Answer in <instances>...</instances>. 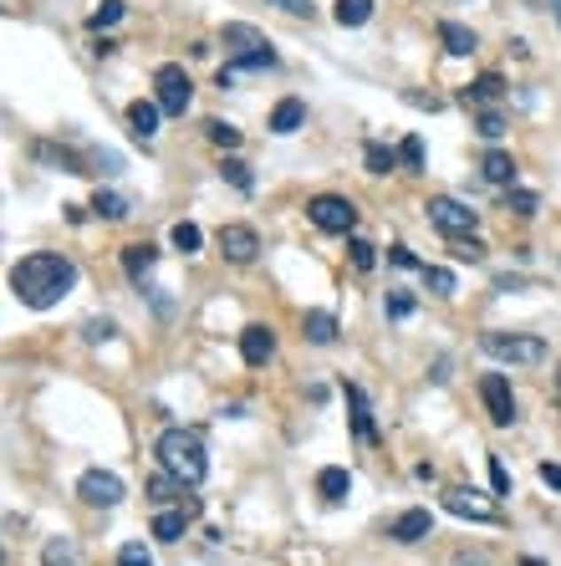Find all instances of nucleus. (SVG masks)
<instances>
[{"mask_svg": "<svg viewBox=\"0 0 561 566\" xmlns=\"http://www.w3.org/2000/svg\"><path fill=\"white\" fill-rule=\"evenodd\" d=\"M72 286H77V265L66 255H51V250H36V255L11 265V291L31 311H51L57 302L72 296Z\"/></svg>", "mask_w": 561, "mask_h": 566, "instance_id": "1", "label": "nucleus"}, {"mask_svg": "<svg viewBox=\"0 0 561 566\" xmlns=\"http://www.w3.org/2000/svg\"><path fill=\"white\" fill-rule=\"evenodd\" d=\"M153 454H159V465H164L174 480H184V485H199V480L209 475L205 439H199L194 428H164L159 444H153Z\"/></svg>", "mask_w": 561, "mask_h": 566, "instance_id": "2", "label": "nucleus"}, {"mask_svg": "<svg viewBox=\"0 0 561 566\" xmlns=\"http://www.w3.org/2000/svg\"><path fill=\"white\" fill-rule=\"evenodd\" d=\"M479 352L495 358V363H510V367H541L551 358V347L541 342V337H520V332H485Z\"/></svg>", "mask_w": 561, "mask_h": 566, "instance_id": "3", "label": "nucleus"}, {"mask_svg": "<svg viewBox=\"0 0 561 566\" xmlns=\"http://www.w3.org/2000/svg\"><path fill=\"white\" fill-rule=\"evenodd\" d=\"M153 102L164 107L168 118H184L189 102H194V82H189V72L179 67V61H164L159 72H153Z\"/></svg>", "mask_w": 561, "mask_h": 566, "instance_id": "4", "label": "nucleus"}, {"mask_svg": "<svg viewBox=\"0 0 561 566\" xmlns=\"http://www.w3.org/2000/svg\"><path fill=\"white\" fill-rule=\"evenodd\" d=\"M307 220H312L316 230H327V235H353L357 204L342 200V194H316V200L307 204Z\"/></svg>", "mask_w": 561, "mask_h": 566, "instance_id": "5", "label": "nucleus"}, {"mask_svg": "<svg viewBox=\"0 0 561 566\" xmlns=\"http://www.w3.org/2000/svg\"><path fill=\"white\" fill-rule=\"evenodd\" d=\"M479 398H485V413H490L495 428L516 424V393H510V378H505V373H485V378H479Z\"/></svg>", "mask_w": 561, "mask_h": 566, "instance_id": "6", "label": "nucleus"}, {"mask_svg": "<svg viewBox=\"0 0 561 566\" xmlns=\"http://www.w3.org/2000/svg\"><path fill=\"white\" fill-rule=\"evenodd\" d=\"M424 215H429V224H439L444 235H475V220H479V209L449 200V194L429 200V204H424Z\"/></svg>", "mask_w": 561, "mask_h": 566, "instance_id": "7", "label": "nucleus"}, {"mask_svg": "<svg viewBox=\"0 0 561 566\" xmlns=\"http://www.w3.org/2000/svg\"><path fill=\"white\" fill-rule=\"evenodd\" d=\"M77 495H82L87 506H97V510H113V506H123V480L113 475V469H87L82 480H77Z\"/></svg>", "mask_w": 561, "mask_h": 566, "instance_id": "8", "label": "nucleus"}, {"mask_svg": "<svg viewBox=\"0 0 561 566\" xmlns=\"http://www.w3.org/2000/svg\"><path fill=\"white\" fill-rule=\"evenodd\" d=\"M255 250H261V235H255L250 224H220V255H225V261L250 265Z\"/></svg>", "mask_w": 561, "mask_h": 566, "instance_id": "9", "label": "nucleus"}, {"mask_svg": "<svg viewBox=\"0 0 561 566\" xmlns=\"http://www.w3.org/2000/svg\"><path fill=\"white\" fill-rule=\"evenodd\" d=\"M444 510H449V515H470V521H479V526H495L500 521V510L485 506V500H475V490H464V485L444 490Z\"/></svg>", "mask_w": 561, "mask_h": 566, "instance_id": "10", "label": "nucleus"}, {"mask_svg": "<svg viewBox=\"0 0 561 566\" xmlns=\"http://www.w3.org/2000/svg\"><path fill=\"white\" fill-rule=\"evenodd\" d=\"M240 358H245L250 367H266L270 358H276V332H270L266 322H250L245 332H240Z\"/></svg>", "mask_w": 561, "mask_h": 566, "instance_id": "11", "label": "nucleus"}, {"mask_svg": "<svg viewBox=\"0 0 561 566\" xmlns=\"http://www.w3.org/2000/svg\"><path fill=\"white\" fill-rule=\"evenodd\" d=\"M388 536H393L398 546H418L424 536H434V515H429V510H418V506L403 510L393 526H388Z\"/></svg>", "mask_w": 561, "mask_h": 566, "instance_id": "12", "label": "nucleus"}, {"mask_svg": "<svg viewBox=\"0 0 561 566\" xmlns=\"http://www.w3.org/2000/svg\"><path fill=\"white\" fill-rule=\"evenodd\" d=\"M505 98V77L500 72H485V77H475L470 87H459V102L464 107H490V102Z\"/></svg>", "mask_w": 561, "mask_h": 566, "instance_id": "13", "label": "nucleus"}, {"mask_svg": "<svg viewBox=\"0 0 561 566\" xmlns=\"http://www.w3.org/2000/svg\"><path fill=\"white\" fill-rule=\"evenodd\" d=\"M220 46H225L230 57H250V51L266 46V36H261L255 26H245V20H230L225 31H220Z\"/></svg>", "mask_w": 561, "mask_h": 566, "instance_id": "14", "label": "nucleus"}, {"mask_svg": "<svg viewBox=\"0 0 561 566\" xmlns=\"http://www.w3.org/2000/svg\"><path fill=\"white\" fill-rule=\"evenodd\" d=\"M347 408H353V434L362 444H378V424H373V408H368V393L357 383H347Z\"/></svg>", "mask_w": 561, "mask_h": 566, "instance_id": "15", "label": "nucleus"}, {"mask_svg": "<svg viewBox=\"0 0 561 566\" xmlns=\"http://www.w3.org/2000/svg\"><path fill=\"white\" fill-rule=\"evenodd\" d=\"M153 265H159V250H153L148 240L123 245V271H128V281H138V286H144L148 276H153Z\"/></svg>", "mask_w": 561, "mask_h": 566, "instance_id": "16", "label": "nucleus"}, {"mask_svg": "<svg viewBox=\"0 0 561 566\" xmlns=\"http://www.w3.org/2000/svg\"><path fill=\"white\" fill-rule=\"evenodd\" d=\"M301 122H307V102L301 98H281L276 102V113H270V133H276V138H292Z\"/></svg>", "mask_w": 561, "mask_h": 566, "instance_id": "17", "label": "nucleus"}, {"mask_svg": "<svg viewBox=\"0 0 561 566\" xmlns=\"http://www.w3.org/2000/svg\"><path fill=\"white\" fill-rule=\"evenodd\" d=\"M479 174H485V184H495V189H510V184H516V159L500 153V148H490V153L479 159Z\"/></svg>", "mask_w": 561, "mask_h": 566, "instance_id": "18", "label": "nucleus"}, {"mask_svg": "<svg viewBox=\"0 0 561 566\" xmlns=\"http://www.w3.org/2000/svg\"><path fill=\"white\" fill-rule=\"evenodd\" d=\"M159 102H133L128 107V128H133V138L138 143H153V133H159Z\"/></svg>", "mask_w": 561, "mask_h": 566, "instance_id": "19", "label": "nucleus"}, {"mask_svg": "<svg viewBox=\"0 0 561 566\" xmlns=\"http://www.w3.org/2000/svg\"><path fill=\"white\" fill-rule=\"evenodd\" d=\"M194 515H199V506H184V510H159V515H153V536H159V541H179V536H184V526L194 521Z\"/></svg>", "mask_w": 561, "mask_h": 566, "instance_id": "20", "label": "nucleus"}, {"mask_svg": "<svg viewBox=\"0 0 561 566\" xmlns=\"http://www.w3.org/2000/svg\"><path fill=\"white\" fill-rule=\"evenodd\" d=\"M439 41H444V51L449 57H470L479 41H475V31L470 26H459V20H439Z\"/></svg>", "mask_w": 561, "mask_h": 566, "instance_id": "21", "label": "nucleus"}, {"mask_svg": "<svg viewBox=\"0 0 561 566\" xmlns=\"http://www.w3.org/2000/svg\"><path fill=\"white\" fill-rule=\"evenodd\" d=\"M347 490H353V475H347V469L342 465H327L322 469V475H316V495H322V500H347Z\"/></svg>", "mask_w": 561, "mask_h": 566, "instance_id": "22", "label": "nucleus"}, {"mask_svg": "<svg viewBox=\"0 0 561 566\" xmlns=\"http://www.w3.org/2000/svg\"><path fill=\"white\" fill-rule=\"evenodd\" d=\"M301 332H307V342L327 347V342H337V317H332V311H307Z\"/></svg>", "mask_w": 561, "mask_h": 566, "instance_id": "23", "label": "nucleus"}, {"mask_svg": "<svg viewBox=\"0 0 561 566\" xmlns=\"http://www.w3.org/2000/svg\"><path fill=\"white\" fill-rule=\"evenodd\" d=\"M42 566H82V556H77V546L66 536H51L42 546Z\"/></svg>", "mask_w": 561, "mask_h": 566, "instance_id": "24", "label": "nucleus"}, {"mask_svg": "<svg viewBox=\"0 0 561 566\" xmlns=\"http://www.w3.org/2000/svg\"><path fill=\"white\" fill-rule=\"evenodd\" d=\"M332 16H337V26H368L373 20V0H337Z\"/></svg>", "mask_w": 561, "mask_h": 566, "instance_id": "25", "label": "nucleus"}, {"mask_svg": "<svg viewBox=\"0 0 561 566\" xmlns=\"http://www.w3.org/2000/svg\"><path fill=\"white\" fill-rule=\"evenodd\" d=\"M179 490H184V480H174V475H168V469H164V475H153V480H148V500H153V506L164 510L168 500L179 495Z\"/></svg>", "mask_w": 561, "mask_h": 566, "instance_id": "26", "label": "nucleus"}, {"mask_svg": "<svg viewBox=\"0 0 561 566\" xmlns=\"http://www.w3.org/2000/svg\"><path fill=\"white\" fill-rule=\"evenodd\" d=\"M168 240H174V250H184V255H194L205 235H199V224H194V220H179L174 230H168Z\"/></svg>", "mask_w": 561, "mask_h": 566, "instance_id": "27", "label": "nucleus"}, {"mask_svg": "<svg viewBox=\"0 0 561 566\" xmlns=\"http://www.w3.org/2000/svg\"><path fill=\"white\" fill-rule=\"evenodd\" d=\"M362 159H368V174H388V169H398V148L368 143V148H362Z\"/></svg>", "mask_w": 561, "mask_h": 566, "instance_id": "28", "label": "nucleus"}, {"mask_svg": "<svg viewBox=\"0 0 561 566\" xmlns=\"http://www.w3.org/2000/svg\"><path fill=\"white\" fill-rule=\"evenodd\" d=\"M276 67V51L261 46V51H250V57H230V72H270Z\"/></svg>", "mask_w": 561, "mask_h": 566, "instance_id": "29", "label": "nucleus"}, {"mask_svg": "<svg viewBox=\"0 0 561 566\" xmlns=\"http://www.w3.org/2000/svg\"><path fill=\"white\" fill-rule=\"evenodd\" d=\"M449 255H455V261L479 265V261H485V245H479L475 235H449Z\"/></svg>", "mask_w": 561, "mask_h": 566, "instance_id": "30", "label": "nucleus"}, {"mask_svg": "<svg viewBox=\"0 0 561 566\" xmlns=\"http://www.w3.org/2000/svg\"><path fill=\"white\" fill-rule=\"evenodd\" d=\"M220 179H230L240 194H250V189H255V174H250V163H240V159H225V163H220Z\"/></svg>", "mask_w": 561, "mask_h": 566, "instance_id": "31", "label": "nucleus"}, {"mask_svg": "<svg viewBox=\"0 0 561 566\" xmlns=\"http://www.w3.org/2000/svg\"><path fill=\"white\" fill-rule=\"evenodd\" d=\"M475 133L485 143H495V138H505V118H500L495 107H479V118H475Z\"/></svg>", "mask_w": 561, "mask_h": 566, "instance_id": "32", "label": "nucleus"}, {"mask_svg": "<svg viewBox=\"0 0 561 566\" xmlns=\"http://www.w3.org/2000/svg\"><path fill=\"white\" fill-rule=\"evenodd\" d=\"M205 133H209V143H214V148H240V128H230V122H220V118H209L205 122Z\"/></svg>", "mask_w": 561, "mask_h": 566, "instance_id": "33", "label": "nucleus"}, {"mask_svg": "<svg viewBox=\"0 0 561 566\" xmlns=\"http://www.w3.org/2000/svg\"><path fill=\"white\" fill-rule=\"evenodd\" d=\"M92 209H97L103 220H128V200H123V194H107V189H97Z\"/></svg>", "mask_w": 561, "mask_h": 566, "instance_id": "34", "label": "nucleus"}, {"mask_svg": "<svg viewBox=\"0 0 561 566\" xmlns=\"http://www.w3.org/2000/svg\"><path fill=\"white\" fill-rule=\"evenodd\" d=\"M505 209H516V215H536L541 209V194H531V189H505Z\"/></svg>", "mask_w": 561, "mask_h": 566, "instance_id": "35", "label": "nucleus"}, {"mask_svg": "<svg viewBox=\"0 0 561 566\" xmlns=\"http://www.w3.org/2000/svg\"><path fill=\"white\" fill-rule=\"evenodd\" d=\"M398 163H403V169H424V138H418V133H409V138L398 143Z\"/></svg>", "mask_w": 561, "mask_h": 566, "instance_id": "36", "label": "nucleus"}, {"mask_svg": "<svg viewBox=\"0 0 561 566\" xmlns=\"http://www.w3.org/2000/svg\"><path fill=\"white\" fill-rule=\"evenodd\" d=\"M424 281H429L434 296H455V276H449L444 265H424Z\"/></svg>", "mask_w": 561, "mask_h": 566, "instance_id": "37", "label": "nucleus"}, {"mask_svg": "<svg viewBox=\"0 0 561 566\" xmlns=\"http://www.w3.org/2000/svg\"><path fill=\"white\" fill-rule=\"evenodd\" d=\"M347 255H353V271H362V276H368V271H373V265H378L373 245H368V240H357V235H353V240H347Z\"/></svg>", "mask_w": 561, "mask_h": 566, "instance_id": "38", "label": "nucleus"}, {"mask_svg": "<svg viewBox=\"0 0 561 566\" xmlns=\"http://www.w3.org/2000/svg\"><path fill=\"white\" fill-rule=\"evenodd\" d=\"M123 0H103V11H97V16L87 20V26H92V31H107V26H118V20H123Z\"/></svg>", "mask_w": 561, "mask_h": 566, "instance_id": "39", "label": "nucleus"}, {"mask_svg": "<svg viewBox=\"0 0 561 566\" xmlns=\"http://www.w3.org/2000/svg\"><path fill=\"white\" fill-rule=\"evenodd\" d=\"M82 337H87V342H113V337H118V326L107 322V317H92V322L82 326Z\"/></svg>", "mask_w": 561, "mask_h": 566, "instance_id": "40", "label": "nucleus"}, {"mask_svg": "<svg viewBox=\"0 0 561 566\" xmlns=\"http://www.w3.org/2000/svg\"><path fill=\"white\" fill-rule=\"evenodd\" d=\"M118 566H153V556L144 551V541H128V546L118 551Z\"/></svg>", "mask_w": 561, "mask_h": 566, "instance_id": "41", "label": "nucleus"}, {"mask_svg": "<svg viewBox=\"0 0 561 566\" xmlns=\"http://www.w3.org/2000/svg\"><path fill=\"white\" fill-rule=\"evenodd\" d=\"M414 296H409V291H393V296H388V317H393V322H403V317H414Z\"/></svg>", "mask_w": 561, "mask_h": 566, "instance_id": "42", "label": "nucleus"}, {"mask_svg": "<svg viewBox=\"0 0 561 566\" xmlns=\"http://www.w3.org/2000/svg\"><path fill=\"white\" fill-rule=\"evenodd\" d=\"M490 485H495V495H510V469L500 465V454H490Z\"/></svg>", "mask_w": 561, "mask_h": 566, "instance_id": "43", "label": "nucleus"}, {"mask_svg": "<svg viewBox=\"0 0 561 566\" xmlns=\"http://www.w3.org/2000/svg\"><path fill=\"white\" fill-rule=\"evenodd\" d=\"M388 261H393L398 271H424V265H418V255L409 250V245H393V250H388Z\"/></svg>", "mask_w": 561, "mask_h": 566, "instance_id": "44", "label": "nucleus"}, {"mask_svg": "<svg viewBox=\"0 0 561 566\" xmlns=\"http://www.w3.org/2000/svg\"><path fill=\"white\" fill-rule=\"evenodd\" d=\"M270 5H281L286 16H307V20H312V11H316L312 0H270Z\"/></svg>", "mask_w": 561, "mask_h": 566, "instance_id": "45", "label": "nucleus"}, {"mask_svg": "<svg viewBox=\"0 0 561 566\" xmlns=\"http://www.w3.org/2000/svg\"><path fill=\"white\" fill-rule=\"evenodd\" d=\"M449 566H490V556H485V551H455Z\"/></svg>", "mask_w": 561, "mask_h": 566, "instance_id": "46", "label": "nucleus"}, {"mask_svg": "<svg viewBox=\"0 0 561 566\" xmlns=\"http://www.w3.org/2000/svg\"><path fill=\"white\" fill-rule=\"evenodd\" d=\"M541 480H546L551 490H561V465H551V460H546V465H541Z\"/></svg>", "mask_w": 561, "mask_h": 566, "instance_id": "47", "label": "nucleus"}, {"mask_svg": "<svg viewBox=\"0 0 561 566\" xmlns=\"http://www.w3.org/2000/svg\"><path fill=\"white\" fill-rule=\"evenodd\" d=\"M520 286H526L520 276H500V281H495V291H520Z\"/></svg>", "mask_w": 561, "mask_h": 566, "instance_id": "48", "label": "nucleus"}, {"mask_svg": "<svg viewBox=\"0 0 561 566\" xmlns=\"http://www.w3.org/2000/svg\"><path fill=\"white\" fill-rule=\"evenodd\" d=\"M520 566H546V562H536V556H520Z\"/></svg>", "mask_w": 561, "mask_h": 566, "instance_id": "49", "label": "nucleus"}, {"mask_svg": "<svg viewBox=\"0 0 561 566\" xmlns=\"http://www.w3.org/2000/svg\"><path fill=\"white\" fill-rule=\"evenodd\" d=\"M551 11H557V20H561V0H557V5H551Z\"/></svg>", "mask_w": 561, "mask_h": 566, "instance_id": "50", "label": "nucleus"}]
</instances>
